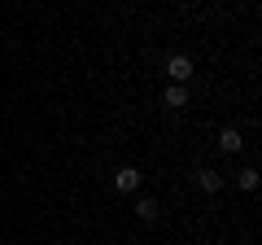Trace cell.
Wrapping results in <instances>:
<instances>
[{
    "mask_svg": "<svg viewBox=\"0 0 262 245\" xmlns=\"http://www.w3.org/2000/svg\"><path fill=\"white\" fill-rule=\"evenodd\" d=\"M166 75L175 79V84H188V79L196 75V70H192V57H184V53H175V57H166Z\"/></svg>",
    "mask_w": 262,
    "mask_h": 245,
    "instance_id": "1",
    "label": "cell"
},
{
    "mask_svg": "<svg viewBox=\"0 0 262 245\" xmlns=\"http://www.w3.org/2000/svg\"><path fill=\"white\" fill-rule=\"evenodd\" d=\"M140 171H136V167H118V171H114V189H118V193H136V189H140Z\"/></svg>",
    "mask_w": 262,
    "mask_h": 245,
    "instance_id": "2",
    "label": "cell"
},
{
    "mask_svg": "<svg viewBox=\"0 0 262 245\" xmlns=\"http://www.w3.org/2000/svg\"><path fill=\"white\" fill-rule=\"evenodd\" d=\"M162 105H166V110H184V105H188V88L184 84H170L166 92H162Z\"/></svg>",
    "mask_w": 262,
    "mask_h": 245,
    "instance_id": "3",
    "label": "cell"
},
{
    "mask_svg": "<svg viewBox=\"0 0 262 245\" xmlns=\"http://www.w3.org/2000/svg\"><path fill=\"white\" fill-rule=\"evenodd\" d=\"M219 149H223V153H241L245 149V136L236 132V127H223V132H219Z\"/></svg>",
    "mask_w": 262,
    "mask_h": 245,
    "instance_id": "4",
    "label": "cell"
},
{
    "mask_svg": "<svg viewBox=\"0 0 262 245\" xmlns=\"http://www.w3.org/2000/svg\"><path fill=\"white\" fill-rule=\"evenodd\" d=\"M196 184H201V193H219V189H223V175L210 171V167H201V171H196Z\"/></svg>",
    "mask_w": 262,
    "mask_h": 245,
    "instance_id": "5",
    "label": "cell"
},
{
    "mask_svg": "<svg viewBox=\"0 0 262 245\" xmlns=\"http://www.w3.org/2000/svg\"><path fill=\"white\" fill-rule=\"evenodd\" d=\"M136 215H140L144 223H153V219L162 215V206H158V201H153V197H140V201H136Z\"/></svg>",
    "mask_w": 262,
    "mask_h": 245,
    "instance_id": "6",
    "label": "cell"
},
{
    "mask_svg": "<svg viewBox=\"0 0 262 245\" xmlns=\"http://www.w3.org/2000/svg\"><path fill=\"white\" fill-rule=\"evenodd\" d=\"M236 184H241L245 193H253V189H258V171H253V167H245L241 175H236Z\"/></svg>",
    "mask_w": 262,
    "mask_h": 245,
    "instance_id": "7",
    "label": "cell"
}]
</instances>
